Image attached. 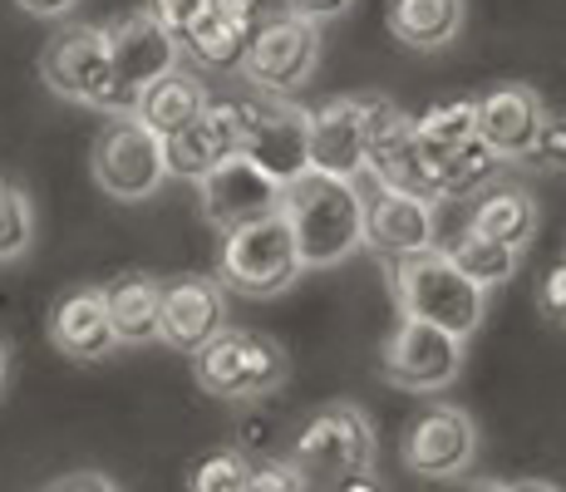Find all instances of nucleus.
Listing matches in <instances>:
<instances>
[{
  "label": "nucleus",
  "instance_id": "nucleus-2",
  "mask_svg": "<svg viewBox=\"0 0 566 492\" xmlns=\"http://www.w3.org/2000/svg\"><path fill=\"white\" fill-rule=\"evenodd\" d=\"M389 291L399 301V315L429 321L459 341H468L488 315V291H478L439 247L389 257Z\"/></svg>",
  "mask_w": 566,
  "mask_h": 492
},
{
  "label": "nucleus",
  "instance_id": "nucleus-12",
  "mask_svg": "<svg viewBox=\"0 0 566 492\" xmlns=\"http://www.w3.org/2000/svg\"><path fill=\"white\" fill-rule=\"evenodd\" d=\"M399 463L419 478H459L478 463V423L459 404H429L399 439Z\"/></svg>",
  "mask_w": 566,
  "mask_h": 492
},
{
  "label": "nucleus",
  "instance_id": "nucleus-29",
  "mask_svg": "<svg viewBox=\"0 0 566 492\" xmlns=\"http://www.w3.org/2000/svg\"><path fill=\"white\" fill-rule=\"evenodd\" d=\"M247 473H252V463L237 448H217L192 463L188 492H247Z\"/></svg>",
  "mask_w": 566,
  "mask_h": 492
},
{
  "label": "nucleus",
  "instance_id": "nucleus-35",
  "mask_svg": "<svg viewBox=\"0 0 566 492\" xmlns=\"http://www.w3.org/2000/svg\"><path fill=\"white\" fill-rule=\"evenodd\" d=\"M45 492H118V483H114V478H104V473H94V468H84V473L54 478Z\"/></svg>",
  "mask_w": 566,
  "mask_h": 492
},
{
  "label": "nucleus",
  "instance_id": "nucleus-10",
  "mask_svg": "<svg viewBox=\"0 0 566 492\" xmlns=\"http://www.w3.org/2000/svg\"><path fill=\"white\" fill-rule=\"evenodd\" d=\"M237 70L256 84L261 94H291L321 70V25L296 15H271L252 30Z\"/></svg>",
  "mask_w": 566,
  "mask_h": 492
},
{
  "label": "nucleus",
  "instance_id": "nucleus-36",
  "mask_svg": "<svg viewBox=\"0 0 566 492\" xmlns=\"http://www.w3.org/2000/svg\"><path fill=\"white\" fill-rule=\"evenodd\" d=\"M25 15H35V20H64V15H74V6L80 0H15Z\"/></svg>",
  "mask_w": 566,
  "mask_h": 492
},
{
  "label": "nucleus",
  "instance_id": "nucleus-28",
  "mask_svg": "<svg viewBox=\"0 0 566 492\" xmlns=\"http://www.w3.org/2000/svg\"><path fill=\"white\" fill-rule=\"evenodd\" d=\"M35 247V202L15 178H0V266Z\"/></svg>",
  "mask_w": 566,
  "mask_h": 492
},
{
  "label": "nucleus",
  "instance_id": "nucleus-26",
  "mask_svg": "<svg viewBox=\"0 0 566 492\" xmlns=\"http://www.w3.org/2000/svg\"><path fill=\"white\" fill-rule=\"evenodd\" d=\"M497 168H503V158H497V153L488 148L483 138H468L463 148H453L449 158L433 163V172H439V192H443V202H449V197H463V192H483L488 182L497 178Z\"/></svg>",
  "mask_w": 566,
  "mask_h": 492
},
{
  "label": "nucleus",
  "instance_id": "nucleus-3",
  "mask_svg": "<svg viewBox=\"0 0 566 492\" xmlns=\"http://www.w3.org/2000/svg\"><path fill=\"white\" fill-rule=\"evenodd\" d=\"M301 251L291 237L286 212H266L256 222H242L227 232L222 257H217V286L252 295V301H271V295L291 291L301 281Z\"/></svg>",
  "mask_w": 566,
  "mask_h": 492
},
{
  "label": "nucleus",
  "instance_id": "nucleus-32",
  "mask_svg": "<svg viewBox=\"0 0 566 492\" xmlns=\"http://www.w3.org/2000/svg\"><path fill=\"white\" fill-rule=\"evenodd\" d=\"M207 10H212V0H154V15L172 30V35H188Z\"/></svg>",
  "mask_w": 566,
  "mask_h": 492
},
{
  "label": "nucleus",
  "instance_id": "nucleus-14",
  "mask_svg": "<svg viewBox=\"0 0 566 492\" xmlns=\"http://www.w3.org/2000/svg\"><path fill=\"white\" fill-rule=\"evenodd\" d=\"M237 148H242V98H207V108L188 128L163 138V163H168V178L198 182Z\"/></svg>",
  "mask_w": 566,
  "mask_h": 492
},
{
  "label": "nucleus",
  "instance_id": "nucleus-30",
  "mask_svg": "<svg viewBox=\"0 0 566 492\" xmlns=\"http://www.w3.org/2000/svg\"><path fill=\"white\" fill-rule=\"evenodd\" d=\"M527 163H537L542 172H566V114H542Z\"/></svg>",
  "mask_w": 566,
  "mask_h": 492
},
{
  "label": "nucleus",
  "instance_id": "nucleus-13",
  "mask_svg": "<svg viewBox=\"0 0 566 492\" xmlns=\"http://www.w3.org/2000/svg\"><path fill=\"white\" fill-rule=\"evenodd\" d=\"M198 192H202L207 222H212L217 232H232V227L276 212L286 188H281L276 178H266L256 163H247L242 153H232V158H222L207 178H198Z\"/></svg>",
  "mask_w": 566,
  "mask_h": 492
},
{
  "label": "nucleus",
  "instance_id": "nucleus-27",
  "mask_svg": "<svg viewBox=\"0 0 566 492\" xmlns=\"http://www.w3.org/2000/svg\"><path fill=\"white\" fill-rule=\"evenodd\" d=\"M360 134H365V172H369V168H379L389 153L413 144V114H405L395 98H365Z\"/></svg>",
  "mask_w": 566,
  "mask_h": 492
},
{
  "label": "nucleus",
  "instance_id": "nucleus-4",
  "mask_svg": "<svg viewBox=\"0 0 566 492\" xmlns=\"http://www.w3.org/2000/svg\"><path fill=\"white\" fill-rule=\"evenodd\" d=\"M291 375V355L281 341L261 331H217L202 349H192V379L212 399H261L276 394Z\"/></svg>",
  "mask_w": 566,
  "mask_h": 492
},
{
  "label": "nucleus",
  "instance_id": "nucleus-5",
  "mask_svg": "<svg viewBox=\"0 0 566 492\" xmlns=\"http://www.w3.org/2000/svg\"><path fill=\"white\" fill-rule=\"evenodd\" d=\"M379 458L375 443V423L360 404H325L315 409L296 433V448H291V468H296L306 483L335 488L355 473H369Z\"/></svg>",
  "mask_w": 566,
  "mask_h": 492
},
{
  "label": "nucleus",
  "instance_id": "nucleus-25",
  "mask_svg": "<svg viewBox=\"0 0 566 492\" xmlns=\"http://www.w3.org/2000/svg\"><path fill=\"white\" fill-rule=\"evenodd\" d=\"M468 138H478V124H473V98H443V104L423 108L413 118V144L423 148V158H449L453 148H463Z\"/></svg>",
  "mask_w": 566,
  "mask_h": 492
},
{
  "label": "nucleus",
  "instance_id": "nucleus-15",
  "mask_svg": "<svg viewBox=\"0 0 566 492\" xmlns=\"http://www.w3.org/2000/svg\"><path fill=\"white\" fill-rule=\"evenodd\" d=\"M217 331H227V301L212 276H178L163 286V305H158L163 345L178 349V355H192Z\"/></svg>",
  "mask_w": 566,
  "mask_h": 492
},
{
  "label": "nucleus",
  "instance_id": "nucleus-24",
  "mask_svg": "<svg viewBox=\"0 0 566 492\" xmlns=\"http://www.w3.org/2000/svg\"><path fill=\"white\" fill-rule=\"evenodd\" d=\"M443 257L453 261V266L463 271L468 281H473L478 291H493V286H507V281L517 276V266H522V251L513 247H503V242H493V237H478V232H463L453 237L449 247H443Z\"/></svg>",
  "mask_w": 566,
  "mask_h": 492
},
{
  "label": "nucleus",
  "instance_id": "nucleus-37",
  "mask_svg": "<svg viewBox=\"0 0 566 492\" xmlns=\"http://www.w3.org/2000/svg\"><path fill=\"white\" fill-rule=\"evenodd\" d=\"M331 492H389V488L379 483V473L369 468V473H355V478H345V483H335Z\"/></svg>",
  "mask_w": 566,
  "mask_h": 492
},
{
  "label": "nucleus",
  "instance_id": "nucleus-21",
  "mask_svg": "<svg viewBox=\"0 0 566 492\" xmlns=\"http://www.w3.org/2000/svg\"><path fill=\"white\" fill-rule=\"evenodd\" d=\"M537 197L527 188H497V182H488L483 197L473 202V212H468V232L478 237H493V242L513 247V251H527V242L537 237Z\"/></svg>",
  "mask_w": 566,
  "mask_h": 492
},
{
  "label": "nucleus",
  "instance_id": "nucleus-18",
  "mask_svg": "<svg viewBox=\"0 0 566 492\" xmlns=\"http://www.w3.org/2000/svg\"><path fill=\"white\" fill-rule=\"evenodd\" d=\"M360 202H365V247H375L379 257H405V251L433 247V207L429 202L389 192V188H379V182Z\"/></svg>",
  "mask_w": 566,
  "mask_h": 492
},
{
  "label": "nucleus",
  "instance_id": "nucleus-11",
  "mask_svg": "<svg viewBox=\"0 0 566 492\" xmlns=\"http://www.w3.org/2000/svg\"><path fill=\"white\" fill-rule=\"evenodd\" d=\"M379 375L399 389L439 394L463 375V341L429 321L399 315V325L389 331L385 349H379Z\"/></svg>",
  "mask_w": 566,
  "mask_h": 492
},
{
  "label": "nucleus",
  "instance_id": "nucleus-33",
  "mask_svg": "<svg viewBox=\"0 0 566 492\" xmlns=\"http://www.w3.org/2000/svg\"><path fill=\"white\" fill-rule=\"evenodd\" d=\"M537 311L547 315V321L566 325V257L547 271V276H542V286H537Z\"/></svg>",
  "mask_w": 566,
  "mask_h": 492
},
{
  "label": "nucleus",
  "instance_id": "nucleus-9",
  "mask_svg": "<svg viewBox=\"0 0 566 492\" xmlns=\"http://www.w3.org/2000/svg\"><path fill=\"white\" fill-rule=\"evenodd\" d=\"M104 45H108V74H114V90L124 98L128 114H134L138 94H144L148 84L182 64L178 35L163 25L154 10H124L118 20H108Z\"/></svg>",
  "mask_w": 566,
  "mask_h": 492
},
{
  "label": "nucleus",
  "instance_id": "nucleus-39",
  "mask_svg": "<svg viewBox=\"0 0 566 492\" xmlns=\"http://www.w3.org/2000/svg\"><path fill=\"white\" fill-rule=\"evenodd\" d=\"M507 492H562L557 483H542V478H527V483H507Z\"/></svg>",
  "mask_w": 566,
  "mask_h": 492
},
{
  "label": "nucleus",
  "instance_id": "nucleus-22",
  "mask_svg": "<svg viewBox=\"0 0 566 492\" xmlns=\"http://www.w3.org/2000/svg\"><path fill=\"white\" fill-rule=\"evenodd\" d=\"M104 305H108V325H114L118 345H154L158 341V305H163V281L128 271V276L108 281Z\"/></svg>",
  "mask_w": 566,
  "mask_h": 492
},
{
  "label": "nucleus",
  "instance_id": "nucleus-40",
  "mask_svg": "<svg viewBox=\"0 0 566 492\" xmlns=\"http://www.w3.org/2000/svg\"><path fill=\"white\" fill-rule=\"evenodd\" d=\"M6 379H10V345L0 341V389H6Z\"/></svg>",
  "mask_w": 566,
  "mask_h": 492
},
{
  "label": "nucleus",
  "instance_id": "nucleus-17",
  "mask_svg": "<svg viewBox=\"0 0 566 492\" xmlns=\"http://www.w3.org/2000/svg\"><path fill=\"white\" fill-rule=\"evenodd\" d=\"M360 114L365 98L340 94L331 104H321L311 114V172L325 178H345L355 182L365 172V134H360Z\"/></svg>",
  "mask_w": 566,
  "mask_h": 492
},
{
  "label": "nucleus",
  "instance_id": "nucleus-38",
  "mask_svg": "<svg viewBox=\"0 0 566 492\" xmlns=\"http://www.w3.org/2000/svg\"><path fill=\"white\" fill-rule=\"evenodd\" d=\"M459 492H507V483H503V478H468Z\"/></svg>",
  "mask_w": 566,
  "mask_h": 492
},
{
  "label": "nucleus",
  "instance_id": "nucleus-6",
  "mask_svg": "<svg viewBox=\"0 0 566 492\" xmlns=\"http://www.w3.org/2000/svg\"><path fill=\"white\" fill-rule=\"evenodd\" d=\"M40 80L50 94L70 98V104L99 108L108 118L128 114L114 90V74H108L104 25H64L60 35H50V45L40 50Z\"/></svg>",
  "mask_w": 566,
  "mask_h": 492
},
{
  "label": "nucleus",
  "instance_id": "nucleus-7",
  "mask_svg": "<svg viewBox=\"0 0 566 492\" xmlns=\"http://www.w3.org/2000/svg\"><path fill=\"white\" fill-rule=\"evenodd\" d=\"M90 172L114 202H144L168 182V163H163V138L148 134L134 114H114L94 138Z\"/></svg>",
  "mask_w": 566,
  "mask_h": 492
},
{
  "label": "nucleus",
  "instance_id": "nucleus-8",
  "mask_svg": "<svg viewBox=\"0 0 566 492\" xmlns=\"http://www.w3.org/2000/svg\"><path fill=\"white\" fill-rule=\"evenodd\" d=\"M311 114L296 108L286 94H256L242 98V158L256 163L281 188L311 172Z\"/></svg>",
  "mask_w": 566,
  "mask_h": 492
},
{
  "label": "nucleus",
  "instance_id": "nucleus-34",
  "mask_svg": "<svg viewBox=\"0 0 566 492\" xmlns=\"http://www.w3.org/2000/svg\"><path fill=\"white\" fill-rule=\"evenodd\" d=\"M350 6H355V0H286V15L311 20V25H325V20L345 15Z\"/></svg>",
  "mask_w": 566,
  "mask_h": 492
},
{
  "label": "nucleus",
  "instance_id": "nucleus-16",
  "mask_svg": "<svg viewBox=\"0 0 566 492\" xmlns=\"http://www.w3.org/2000/svg\"><path fill=\"white\" fill-rule=\"evenodd\" d=\"M542 98L527 84H497L483 98H473V124L478 138L497 153L503 163H522L532 153V138L542 128Z\"/></svg>",
  "mask_w": 566,
  "mask_h": 492
},
{
  "label": "nucleus",
  "instance_id": "nucleus-1",
  "mask_svg": "<svg viewBox=\"0 0 566 492\" xmlns=\"http://www.w3.org/2000/svg\"><path fill=\"white\" fill-rule=\"evenodd\" d=\"M281 212L296 237L301 266H335L355 247H365V202L355 182L325 178V172H301L281 192Z\"/></svg>",
  "mask_w": 566,
  "mask_h": 492
},
{
  "label": "nucleus",
  "instance_id": "nucleus-19",
  "mask_svg": "<svg viewBox=\"0 0 566 492\" xmlns=\"http://www.w3.org/2000/svg\"><path fill=\"white\" fill-rule=\"evenodd\" d=\"M50 345L70 359H104L118 349V335L108 325V305L99 286H80L50 311Z\"/></svg>",
  "mask_w": 566,
  "mask_h": 492
},
{
  "label": "nucleus",
  "instance_id": "nucleus-20",
  "mask_svg": "<svg viewBox=\"0 0 566 492\" xmlns=\"http://www.w3.org/2000/svg\"><path fill=\"white\" fill-rule=\"evenodd\" d=\"M207 84L198 80V74H188L178 64V70H168L163 80H154L144 94H138V104H134V118L148 128V134H158V138H172L178 128H188L192 118L207 108Z\"/></svg>",
  "mask_w": 566,
  "mask_h": 492
},
{
  "label": "nucleus",
  "instance_id": "nucleus-23",
  "mask_svg": "<svg viewBox=\"0 0 566 492\" xmlns=\"http://www.w3.org/2000/svg\"><path fill=\"white\" fill-rule=\"evenodd\" d=\"M463 15H468L463 0H395L389 6V35L409 50L433 54L459 40Z\"/></svg>",
  "mask_w": 566,
  "mask_h": 492
},
{
  "label": "nucleus",
  "instance_id": "nucleus-31",
  "mask_svg": "<svg viewBox=\"0 0 566 492\" xmlns=\"http://www.w3.org/2000/svg\"><path fill=\"white\" fill-rule=\"evenodd\" d=\"M311 483L291 463H261L247 473V492H306Z\"/></svg>",
  "mask_w": 566,
  "mask_h": 492
}]
</instances>
